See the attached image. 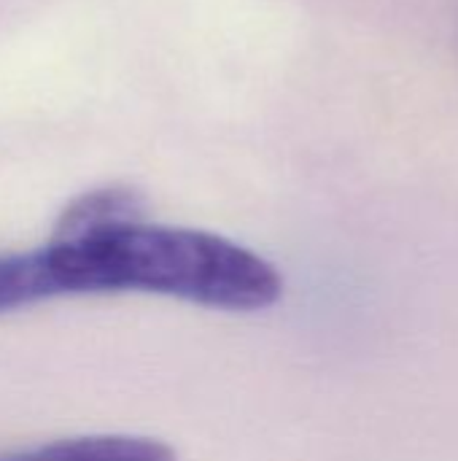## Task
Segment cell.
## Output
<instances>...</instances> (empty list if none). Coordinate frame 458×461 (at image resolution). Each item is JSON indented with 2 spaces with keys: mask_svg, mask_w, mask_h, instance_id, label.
Wrapping results in <instances>:
<instances>
[{
  "mask_svg": "<svg viewBox=\"0 0 458 461\" xmlns=\"http://www.w3.org/2000/svg\"><path fill=\"white\" fill-rule=\"evenodd\" d=\"M43 251L57 294L143 292L221 311H262L283 294L281 273L246 246L140 216L54 230Z\"/></svg>",
  "mask_w": 458,
  "mask_h": 461,
  "instance_id": "obj_1",
  "label": "cell"
},
{
  "mask_svg": "<svg viewBox=\"0 0 458 461\" xmlns=\"http://www.w3.org/2000/svg\"><path fill=\"white\" fill-rule=\"evenodd\" d=\"M59 297L43 246L27 254H0V313Z\"/></svg>",
  "mask_w": 458,
  "mask_h": 461,
  "instance_id": "obj_3",
  "label": "cell"
},
{
  "mask_svg": "<svg viewBox=\"0 0 458 461\" xmlns=\"http://www.w3.org/2000/svg\"><path fill=\"white\" fill-rule=\"evenodd\" d=\"M0 461H178L175 451L151 438L86 435L46 443L27 451L0 454Z\"/></svg>",
  "mask_w": 458,
  "mask_h": 461,
  "instance_id": "obj_2",
  "label": "cell"
}]
</instances>
